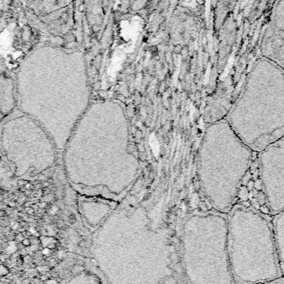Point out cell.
I'll list each match as a JSON object with an SVG mask.
<instances>
[{
	"label": "cell",
	"mask_w": 284,
	"mask_h": 284,
	"mask_svg": "<svg viewBox=\"0 0 284 284\" xmlns=\"http://www.w3.org/2000/svg\"><path fill=\"white\" fill-rule=\"evenodd\" d=\"M224 119L255 153L284 137V71L263 81L257 62Z\"/></svg>",
	"instance_id": "cell-1"
},
{
	"label": "cell",
	"mask_w": 284,
	"mask_h": 284,
	"mask_svg": "<svg viewBox=\"0 0 284 284\" xmlns=\"http://www.w3.org/2000/svg\"><path fill=\"white\" fill-rule=\"evenodd\" d=\"M228 253L235 284H256L282 277L272 224L245 207L232 210Z\"/></svg>",
	"instance_id": "cell-2"
},
{
	"label": "cell",
	"mask_w": 284,
	"mask_h": 284,
	"mask_svg": "<svg viewBox=\"0 0 284 284\" xmlns=\"http://www.w3.org/2000/svg\"><path fill=\"white\" fill-rule=\"evenodd\" d=\"M184 259L192 284H235L228 253V220L220 213H199L187 221Z\"/></svg>",
	"instance_id": "cell-3"
},
{
	"label": "cell",
	"mask_w": 284,
	"mask_h": 284,
	"mask_svg": "<svg viewBox=\"0 0 284 284\" xmlns=\"http://www.w3.org/2000/svg\"><path fill=\"white\" fill-rule=\"evenodd\" d=\"M254 153L238 135L230 147H217L206 132L200 151L198 175L205 198L218 213H227L232 208Z\"/></svg>",
	"instance_id": "cell-4"
},
{
	"label": "cell",
	"mask_w": 284,
	"mask_h": 284,
	"mask_svg": "<svg viewBox=\"0 0 284 284\" xmlns=\"http://www.w3.org/2000/svg\"><path fill=\"white\" fill-rule=\"evenodd\" d=\"M258 165L267 203L276 214L284 209V137L258 153Z\"/></svg>",
	"instance_id": "cell-5"
},
{
	"label": "cell",
	"mask_w": 284,
	"mask_h": 284,
	"mask_svg": "<svg viewBox=\"0 0 284 284\" xmlns=\"http://www.w3.org/2000/svg\"><path fill=\"white\" fill-rule=\"evenodd\" d=\"M277 257L282 272L284 271V209L275 214L272 222Z\"/></svg>",
	"instance_id": "cell-6"
},
{
	"label": "cell",
	"mask_w": 284,
	"mask_h": 284,
	"mask_svg": "<svg viewBox=\"0 0 284 284\" xmlns=\"http://www.w3.org/2000/svg\"><path fill=\"white\" fill-rule=\"evenodd\" d=\"M256 284H284V277H279L277 279L272 280V281H267V282H263V283H256Z\"/></svg>",
	"instance_id": "cell-7"
}]
</instances>
